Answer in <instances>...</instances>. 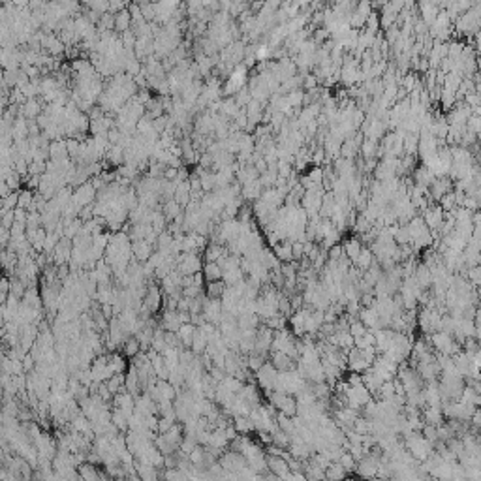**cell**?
<instances>
[{"label":"cell","instance_id":"1","mask_svg":"<svg viewBox=\"0 0 481 481\" xmlns=\"http://www.w3.org/2000/svg\"><path fill=\"white\" fill-rule=\"evenodd\" d=\"M406 447H408V455L414 461H427L432 455V444L429 440H425L419 432H416L406 440Z\"/></svg>","mask_w":481,"mask_h":481},{"label":"cell","instance_id":"2","mask_svg":"<svg viewBox=\"0 0 481 481\" xmlns=\"http://www.w3.org/2000/svg\"><path fill=\"white\" fill-rule=\"evenodd\" d=\"M277 378H279V371L271 365V363H263L260 371H256V382L261 389H265L267 393L274 391L277 385Z\"/></svg>","mask_w":481,"mask_h":481},{"label":"cell","instance_id":"3","mask_svg":"<svg viewBox=\"0 0 481 481\" xmlns=\"http://www.w3.org/2000/svg\"><path fill=\"white\" fill-rule=\"evenodd\" d=\"M423 222L425 226L429 227V232H434L438 233L440 232L442 224H444V211L440 209V207H434V205H430L429 209L423 213Z\"/></svg>","mask_w":481,"mask_h":481},{"label":"cell","instance_id":"4","mask_svg":"<svg viewBox=\"0 0 481 481\" xmlns=\"http://www.w3.org/2000/svg\"><path fill=\"white\" fill-rule=\"evenodd\" d=\"M267 470H269L271 474L277 475L279 479H286V477L291 474L290 468H288L286 459L284 457H274V455H271V457L267 459Z\"/></svg>","mask_w":481,"mask_h":481},{"label":"cell","instance_id":"5","mask_svg":"<svg viewBox=\"0 0 481 481\" xmlns=\"http://www.w3.org/2000/svg\"><path fill=\"white\" fill-rule=\"evenodd\" d=\"M423 419L427 421V425H432V427H440V425H444V414H442V408L440 406H425Z\"/></svg>","mask_w":481,"mask_h":481},{"label":"cell","instance_id":"6","mask_svg":"<svg viewBox=\"0 0 481 481\" xmlns=\"http://www.w3.org/2000/svg\"><path fill=\"white\" fill-rule=\"evenodd\" d=\"M271 365L277 369L279 372H286V371H293V361L291 357H288L286 354H280V352H272L271 354Z\"/></svg>","mask_w":481,"mask_h":481},{"label":"cell","instance_id":"7","mask_svg":"<svg viewBox=\"0 0 481 481\" xmlns=\"http://www.w3.org/2000/svg\"><path fill=\"white\" fill-rule=\"evenodd\" d=\"M374 263V254L371 252V248L369 246H363L361 248V252H359V256H357V260L354 261V265H355V269L357 271H361V272H365L369 267Z\"/></svg>","mask_w":481,"mask_h":481},{"label":"cell","instance_id":"8","mask_svg":"<svg viewBox=\"0 0 481 481\" xmlns=\"http://www.w3.org/2000/svg\"><path fill=\"white\" fill-rule=\"evenodd\" d=\"M361 248H363V244H361V241H357V239H350V241H346V243L342 244L344 258H346L348 261H352V263L357 260V256H359Z\"/></svg>","mask_w":481,"mask_h":481},{"label":"cell","instance_id":"9","mask_svg":"<svg viewBox=\"0 0 481 481\" xmlns=\"http://www.w3.org/2000/svg\"><path fill=\"white\" fill-rule=\"evenodd\" d=\"M346 475H348V472L338 463H331L325 468V479L327 481H346Z\"/></svg>","mask_w":481,"mask_h":481},{"label":"cell","instance_id":"10","mask_svg":"<svg viewBox=\"0 0 481 481\" xmlns=\"http://www.w3.org/2000/svg\"><path fill=\"white\" fill-rule=\"evenodd\" d=\"M130 25H132V17H130V12H119L113 15V29H117L119 32H126L130 30Z\"/></svg>","mask_w":481,"mask_h":481},{"label":"cell","instance_id":"11","mask_svg":"<svg viewBox=\"0 0 481 481\" xmlns=\"http://www.w3.org/2000/svg\"><path fill=\"white\" fill-rule=\"evenodd\" d=\"M274 258L279 261H284V263H290L291 260V243L290 241H282L274 246Z\"/></svg>","mask_w":481,"mask_h":481},{"label":"cell","instance_id":"12","mask_svg":"<svg viewBox=\"0 0 481 481\" xmlns=\"http://www.w3.org/2000/svg\"><path fill=\"white\" fill-rule=\"evenodd\" d=\"M201 274L205 277L207 282H215V280H222V269L218 263H205L201 267Z\"/></svg>","mask_w":481,"mask_h":481},{"label":"cell","instance_id":"13","mask_svg":"<svg viewBox=\"0 0 481 481\" xmlns=\"http://www.w3.org/2000/svg\"><path fill=\"white\" fill-rule=\"evenodd\" d=\"M226 291V284L222 280H215V282H207V297L209 299H222Z\"/></svg>","mask_w":481,"mask_h":481},{"label":"cell","instance_id":"14","mask_svg":"<svg viewBox=\"0 0 481 481\" xmlns=\"http://www.w3.org/2000/svg\"><path fill=\"white\" fill-rule=\"evenodd\" d=\"M160 303H162L160 291H158L156 288H151L149 293H147V297H145V308L147 310H151V312H154V310L160 307Z\"/></svg>","mask_w":481,"mask_h":481},{"label":"cell","instance_id":"15","mask_svg":"<svg viewBox=\"0 0 481 481\" xmlns=\"http://www.w3.org/2000/svg\"><path fill=\"white\" fill-rule=\"evenodd\" d=\"M222 282L226 286H235V284H239V282H243V271H241V267L222 272Z\"/></svg>","mask_w":481,"mask_h":481},{"label":"cell","instance_id":"16","mask_svg":"<svg viewBox=\"0 0 481 481\" xmlns=\"http://www.w3.org/2000/svg\"><path fill=\"white\" fill-rule=\"evenodd\" d=\"M336 463L340 464L342 468L346 470L348 474H350V472H355V466H357V461H355V459L352 457V455H350L348 451H344V453H342V455H340V459H338Z\"/></svg>","mask_w":481,"mask_h":481},{"label":"cell","instance_id":"17","mask_svg":"<svg viewBox=\"0 0 481 481\" xmlns=\"http://www.w3.org/2000/svg\"><path fill=\"white\" fill-rule=\"evenodd\" d=\"M235 430H239L241 434H246L250 430H254V425L248 418H243V416H235Z\"/></svg>","mask_w":481,"mask_h":481},{"label":"cell","instance_id":"18","mask_svg":"<svg viewBox=\"0 0 481 481\" xmlns=\"http://www.w3.org/2000/svg\"><path fill=\"white\" fill-rule=\"evenodd\" d=\"M124 354H126L128 357H135V355L140 354V342L133 340V338L124 342Z\"/></svg>","mask_w":481,"mask_h":481},{"label":"cell","instance_id":"19","mask_svg":"<svg viewBox=\"0 0 481 481\" xmlns=\"http://www.w3.org/2000/svg\"><path fill=\"white\" fill-rule=\"evenodd\" d=\"M38 113H40V107H38V104H36L34 100H32V102H27V105H25V115L36 117Z\"/></svg>","mask_w":481,"mask_h":481}]
</instances>
